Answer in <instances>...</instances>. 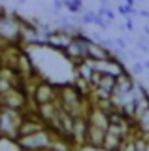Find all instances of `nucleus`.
Segmentation results:
<instances>
[{
    "mask_svg": "<svg viewBox=\"0 0 149 151\" xmlns=\"http://www.w3.org/2000/svg\"><path fill=\"white\" fill-rule=\"evenodd\" d=\"M138 15H142V17L149 19V12H147V9H140V12H138Z\"/></svg>",
    "mask_w": 149,
    "mask_h": 151,
    "instance_id": "12",
    "label": "nucleus"
},
{
    "mask_svg": "<svg viewBox=\"0 0 149 151\" xmlns=\"http://www.w3.org/2000/svg\"><path fill=\"white\" fill-rule=\"evenodd\" d=\"M147 78H149V74H147Z\"/></svg>",
    "mask_w": 149,
    "mask_h": 151,
    "instance_id": "16",
    "label": "nucleus"
},
{
    "mask_svg": "<svg viewBox=\"0 0 149 151\" xmlns=\"http://www.w3.org/2000/svg\"><path fill=\"white\" fill-rule=\"evenodd\" d=\"M125 27H127V30H134V23H132V19H130V15L127 17V25Z\"/></svg>",
    "mask_w": 149,
    "mask_h": 151,
    "instance_id": "11",
    "label": "nucleus"
},
{
    "mask_svg": "<svg viewBox=\"0 0 149 151\" xmlns=\"http://www.w3.org/2000/svg\"><path fill=\"white\" fill-rule=\"evenodd\" d=\"M55 140H57V134L49 127H45V129H42L38 132L19 136L17 138V145H19L21 151H51Z\"/></svg>",
    "mask_w": 149,
    "mask_h": 151,
    "instance_id": "1",
    "label": "nucleus"
},
{
    "mask_svg": "<svg viewBox=\"0 0 149 151\" xmlns=\"http://www.w3.org/2000/svg\"><path fill=\"white\" fill-rule=\"evenodd\" d=\"M106 129H100L96 125H87V140H85V145L91 149H96V151H104V142H106Z\"/></svg>",
    "mask_w": 149,
    "mask_h": 151,
    "instance_id": "5",
    "label": "nucleus"
},
{
    "mask_svg": "<svg viewBox=\"0 0 149 151\" xmlns=\"http://www.w3.org/2000/svg\"><path fill=\"white\" fill-rule=\"evenodd\" d=\"M23 117H25V113L19 111V110L0 106V134H2L4 138L17 140Z\"/></svg>",
    "mask_w": 149,
    "mask_h": 151,
    "instance_id": "2",
    "label": "nucleus"
},
{
    "mask_svg": "<svg viewBox=\"0 0 149 151\" xmlns=\"http://www.w3.org/2000/svg\"><path fill=\"white\" fill-rule=\"evenodd\" d=\"M115 47H117V49H127V42H125V38H115Z\"/></svg>",
    "mask_w": 149,
    "mask_h": 151,
    "instance_id": "10",
    "label": "nucleus"
},
{
    "mask_svg": "<svg viewBox=\"0 0 149 151\" xmlns=\"http://www.w3.org/2000/svg\"><path fill=\"white\" fill-rule=\"evenodd\" d=\"M136 47H138L140 51H143V53H147V51H149V45L145 44V38H142V40H140L138 44H136Z\"/></svg>",
    "mask_w": 149,
    "mask_h": 151,
    "instance_id": "9",
    "label": "nucleus"
},
{
    "mask_svg": "<svg viewBox=\"0 0 149 151\" xmlns=\"http://www.w3.org/2000/svg\"><path fill=\"white\" fill-rule=\"evenodd\" d=\"M30 98L36 104H47V102H57L59 98V89L51 85L47 79H36L32 83V93Z\"/></svg>",
    "mask_w": 149,
    "mask_h": 151,
    "instance_id": "3",
    "label": "nucleus"
},
{
    "mask_svg": "<svg viewBox=\"0 0 149 151\" xmlns=\"http://www.w3.org/2000/svg\"><path fill=\"white\" fill-rule=\"evenodd\" d=\"M96 19H98V12H85V13H81L80 21H81V25H95Z\"/></svg>",
    "mask_w": 149,
    "mask_h": 151,
    "instance_id": "7",
    "label": "nucleus"
},
{
    "mask_svg": "<svg viewBox=\"0 0 149 151\" xmlns=\"http://www.w3.org/2000/svg\"><path fill=\"white\" fill-rule=\"evenodd\" d=\"M145 151H149V142H147V145H145Z\"/></svg>",
    "mask_w": 149,
    "mask_h": 151,
    "instance_id": "15",
    "label": "nucleus"
},
{
    "mask_svg": "<svg viewBox=\"0 0 149 151\" xmlns=\"http://www.w3.org/2000/svg\"><path fill=\"white\" fill-rule=\"evenodd\" d=\"M143 64H145V70H149V60H145V63H143Z\"/></svg>",
    "mask_w": 149,
    "mask_h": 151,
    "instance_id": "14",
    "label": "nucleus"
},
{
    "mask_svg": "<svg viewBox=\"0 0 149 151\" xmlns=\"http://www.w3.org/2000/svg\"><path fill=\"white\" fill-rule=\"evenodd\" d=\"M143 34H145V36H149V25H145V27H143Z\"/></svg>",
    "mask_w": 149,
    "mask_h": 151,
    "instance_id": "13",
    "label": "nucleus"
},
{
    "mask_svg": "<svg viewBox=\"0 0 149 151\" xmlns=\"http://www.w3.org/2000/svg\"><path fill=\"white\" fill-rule=\"evenodd\" d=\"M110 57H113V51H110L108 47H104L100 42L92 40V38L87 42V59L98 63V60H106V59H110Z\"/></svg>",
    "mask_w": 149,
    "mask_h": 151,
    "instance_id": "6",
    "label": "nucleus"
},
{
    "mask_svg": "<svg viewBox=\"0 0 149 151\" xmlns=\"http://www.w3.org/2000/svg\"><path fill=\"white\" fill-rule=\"evenodd\" d=\"M72 40H74V36L68 34L66 30H62V28H55V30L47 36V40H45V47L57 51V53H64V49L68 47V44Z\"/></svg>",
    "mask_w": 149,
    "mask_h": 151,
    "instance_id": "4",
    "label": "nucleus"
},
{
    "mask_svg": "<svg viewBox=\"0 0 149 151\" xmlns=\"http://www.w3.org/2000/svg\"><path fill=\"white\" fill-rule=\"evenodd\" d=\"M143 70H145V64H142V63H132V72H134V74H143Z\"/></svg>",
    "mask_w": 149,
    "mask_h": 151,
    "instance_id": "8",
    "label": "nucleus"
}]
</instances>
